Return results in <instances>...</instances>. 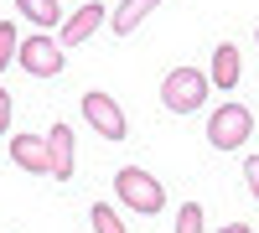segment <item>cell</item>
<instances>
[{"label": "cell", "instance_id": "7", "mask_svg": "<svg viewBox=\"0 0 259 233\" xmlns=\"http://www.w3.org/2000/svg\"><path fill=\"white\" fill-rule=\"evenodd\" d=\"M99 26H104V6H99V0H89V6H78L68 21H62V36H57V41H62V47H83Z\"/></svg>", "mask_w": 259, "mask_h": 233}, {"label": "cell", "instance_id": "18", "mask_svg": "<svg viewBox=\"0 0 259 233\" xmlns=\"http://www.w3.org/2000/svg\"><path fill=\"white\" fill-rule=\"evenodd\" d=\"M254 41H259V31H254Z\"/></svg>", "mask_w": 259, "mask_h": 233}, {"label": "cell", "instance_id": "14", "mask_svg": "<svg viewBox=\"0 0 259 233\" xmlns=\"http://www.w3.org/2000/svg\"><path fill=\"white\" fill-rule=\"evenodd\" d=\"M177 233H207V228H202V202H182V213H177Z\"/></svg>", "mask_w": 259, "mask_h": 233}, {"label": "cell", "instance_id": "3", "mask_svg": "<svg viewBox=\"0 0 259 233\" xmlns=\"http://www.w3.org/2000/svg\"><path fill=\"white\" fill-rule=\"evenodd\" d=\"M254 135V114L244 109V104H218L207 119V145L212 151H239V145Z\"/></svg>", "mask_w": 259, "mask_h": 233}, {"label": "cell", "instance_id": "12", "mask_svg": "<svg viewBox=\"0 0 259 233\" xmlns=\"http://www.w3.org/2000/svg\"><path fill=\"white\" fill-rule=\"evenodd\" d=\"M89 218H94V233H130L109 202H94V207H89Z\"/></svg>", "mask_w": 259, "mask_h": 233}, {"label": "cell", "instance_id": "17", "mask_svg": "<svg viewBox=\"0 0 259 233\" xmlns=\"http://www.w3.org/2000/svg\"><path fill=\"white\" fill-rule=\"evenodd\" d=\"M212 233H254L249 223H223V228H212Z\"/></svg>", "mask_w": 259, "mask_h": 233}, {"label": "cell", "instance_id": "4", "mask_svg": "<svg viewBox=\"0 0 259 233\" xmlns=\"http://www.w3.org/2000/svg\"><path fill=\"white\" fill-rule=\"evenodd\" d=\"M83 119H89V130H99L104 140H124V135H130L119 99H109L104 88H89V94H83Z\"/></svg>", "mask_w": 259, "mask_h": 233}, {"label": "cell", "instance_id": "1", "mask_svg": "<svg viewBox=\"0 0 259 233\" xmlns=\"http://www.w3.org/2000/svg\"><path fill=\"white\" fill-rule=\"evenodd\" d=\"M114 197L130 207V213H140V218L166 213V187L150 171H140V166H119V171H114Z\"/></svg>", "mask_w": 259, "mask_h": 233}, {"label": "cell", "instance_id": "10", "mask_svg": "<svg viewBox=\"0 0 259 233\" xmlns=\"http://www.w3.org/2000/svg\"><path fill=\"white\" fill-rule=\"evenodd\" d=\"M156 6H161V0H124V6H114V16H109L114 36H130V31H135V26H140V21L156 11Z\"/></svg>", "mask_w": 259, "mask_h": 233}, {"label": "cell", "instance_id": "2", "mask_svg": "<svg viewBox=\"0 0 259 233\" xmlns=\"http://www.w3.org/2000/svg\"><path fill=\"white\" fill-rule=\"evenodd\" d=\"M207 88H212V78L202 68H171L166 83H161V104L171 114H192V109L207 104Z\"/></svg>", "mask_w": 259, "mask_h": 233}, {"label": "cell", "instance_id": "5", "mask_svg": "<svg viewBox=\"0 0 259 233\" xmlns=\"http://www.w3.org/2000/svg\"><path fill=\"white\" fill-rule=\"evenodd\" d=\"M16 62H21L31 78H57L62 62H68V52H62V41H52L47 31H36V36L21 41V57H16Z\"/></svg>", "mask_w": 259, "mask_h": 233}, {"label": "cell", "instance_id": "9", "mask_svg": "<svg viewBox=\"0 0 259 233\" xmlns=\"http://www.w3.org/2000/svg\"><path fill=\"white\" fill-rule=\"evenodd\" d=\"M47 145H52V166H57L52 181H73V171H78V166H73V130H68L62 119L47 130Z\"/></svg>", "mask_w": 259, "mask_h": 233}, {"label": "cell", "instance_id": "13", "mask_svg": "<svg viewBox=\"0 0 259 233\" xmlns=\"http://www.w3.org/2000/svg\"><path fill=\"white\" fill-rule=\"evenodd\" d=\"M16 57H21V36H16V26H11V21H0V73H6Z\"/></svg>", "mask_w": 259, "mask_h": 233}, {"label": "cell", "instance_id": "6", "mask_svg": "<svg viewBox=\"0 0 259 233\" xmlns=\"http://www.w3.org/2000/svg\"><path fill=\"white\" fill-rule=\"evenodd\" d=\"M11 161L21 166V171H31V176H52L57 171L47 135H11Z\"/></svg>", "mask_w": 259, "mask_h": 233}, {"label": "cell", "instance_id": "16", "mask_svg": "<svg viewBox=\"0 0 259 233\" xmlns=\"http://www.w3.org/2000/svg\"><path fill=\"white\" fill-rule=\"evenodd\" d=\"M6 130H11V94L0 88V135H6Z\"/></svg>", "mask_w": 259, "mask_h": 233}, {"label": "cell", "instance_id": "8", "mask_svg": "<svg viewBox=\"0 0 259 233\" xmlns=\"http://www.w3.org/2000/svg\"><path fill=\"white\" fill-rule=\"evenodd\" d=\"M239 78H244V52L233 41H218L212 47V88H239Z\"/></svg>", "mask_w": 259, "mask_h": 233}, {"label": "cell", "instance_id": "11", "mask_svg": "<svg viewBox=\"0 0 259 233\" xmlns=\"http://www.w3.org/2000/svg\"><path fill=\"white\" fill-rule=\"evenodd\" d=\"M16 6H21V16H26V21H36L41 31H52L57 21H62V6H57V0H16Z\"/></svg>", "mask_w": 259, "mask_h": 233}, {"label": "cell", "instance_id": "19", "mask_svg": "<svg viewBox=\"0 0 259 233\" xmlns=\"http://www.w3.org/2000/svg\"><path fill=\"white\" fill-rule=\"evenodd\" d=\"M83 6H89V0H83Z\"/></svg>", "mask_w": 259, "mask_h": 233}, {"label": "cell", "instance_id": "15", "mask_svg": "<svg viewBox=\"0 0 259 233\" xmlns=\"http://www.w3.org/2000/svg\"><path fill=\"white\" fill-rule=\"evenodd\" d=\"M244 181H249V192H254V202H259V156L244 161Z\"/></svg>", "mask_w": 259, "mask_h": 233}]
</instances>
